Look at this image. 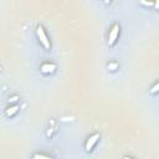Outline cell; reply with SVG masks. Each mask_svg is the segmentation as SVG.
<instances>
[{
	"label": "cell",
	"instance_id": "obj_1",
	"mask_svg": "<svg viewBox=\"0 0 159 159\" xmlns=\"http://www.w3.org/2000/svg\"><path fill=\"white\" fill-rule=\"evenodd\" d=\"M37 35H39V37H40V40H41V42H42V45H43L46 48H50V42H48L47 36H46V34H45V31H43V29H42L41 26L37 27Z\"/></svg>",
	"mask_w": 159,
	"mask_h": 159
},
{
	"label": "cell",
	"instance_id": "obj_2",
	"mask_svg": "<svg viewBox=\"0 0 159 159\" xmlns=\"http://www.w3.org/2000/svg\"><path fill=\"white\" fill-rule=\"evenodd\" d=\"M98 138H99V134H93L92 137H89L88 140H87V143H86V150H91L93 148V145L97 143Z\"/></svg>",
	"mask_w": 159,
	"mask_h": 159
},
{
	"label": "cell",
	"instance_id": "obj_3",
	"mask_svg": "<svg viewBox=\"0 0 159 159\" xmlns=\"http://www.w3.org/2000/svg\"><path fill=\"white\" fill-rule=\"evenodd\" d=\"M118 32H119V30H118V25H114V26H113V29H112V31H111V34H109V41H108V42H109V45H112V43L116 41Z\"/></svg>",
	"mask_w": 159,
	"mask_h": 159
}]
</instances>
